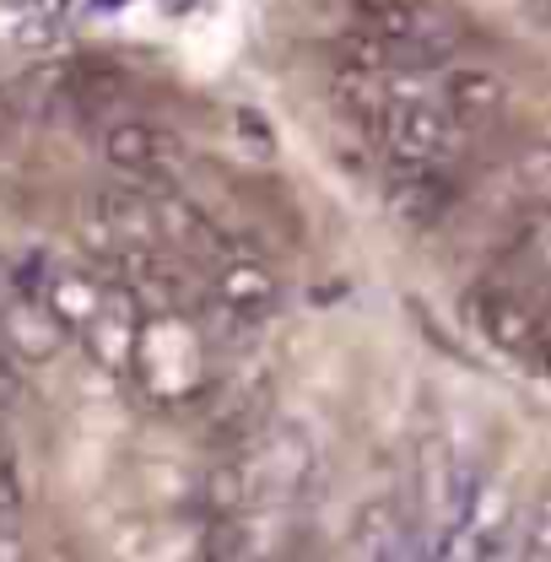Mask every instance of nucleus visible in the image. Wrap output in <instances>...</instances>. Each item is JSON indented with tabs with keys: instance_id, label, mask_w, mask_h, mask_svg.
Masks as SVG:
<instances>
[{
	"instance_id": "f257e3e1",
	"label": "nucleus",
	"mask_w": 551,
	"mask_h": 562,
	"mask_svg": "<svg viewBox=\"0 0 551 562\" xmlns=\"http://www.w3.org/2000/svg\"><path fill=\"white\" fill-rule=\"evenodd\" d=\"M27 281L49 303V314L66 325V336H76L109 373L125 379L140 314H146V303L131 292V281L92 255H44Z\"/></svg>"
},
{
	"instance_id": "f03ea898",
	"label": "nucleus",
	"mask_w": 551,
	"mask_h": 562,
	"mask_svg": "<svg viewBox=\"0 0 551 562\" xmlns=\"http://www.w3.org/2000/svg\"><path fill=\"white\" fill-rule=\"evenodd\" d=\"M125 379L157 412H190L211 395V341L184 308H146Z\"/></svg>"
},
{
	"instance_id": "7ed1b4c3",
	"label": "nucleus",
	"mask_w": 551,
	"mask_h": 562,
	"mask_svg": "<svg viewBox=\"0 0 551 562\" xmlns=\"http://www.w3.org/2000/svg\"><path fill=\"white\" fill-rule=\"evenodd\" d=\"M357 33L390 70H438L465 49V22L438 0H368Z\"/></svg>"
},
{
	"instance_id": "20e7f679",
	"label": "nucleus",
	"mask_w": 551,
	"mask_h": 562,
	"mask_svg": "<svg viewBox=\"0 0 551 562\" xmlns=\"http://www.w3.org/2000/svg\"><path fill=\"white\" fill-rule=\"evenodd\" d=\"M465 319L471 330L482 336L486 347H497L503 357L525 362V368H541L551 373V303L547 297H530L508 281L486 277L465 292Z\"/></svg>"
},
{
	"instance_id": "39448f33",
	"label": "nucleus",
	"mask_w": 551,
	"mask_h": 562,
	"mask_svg": "<svg viewBox=\"0 0 551 562\" xmlns=\"http://www.w3.org/2000/svg\"><path fill=\"white\" fill-rule=\"evenodd\" d=\"M81 249L103 266H120L146 249H168L162 244V216H157V190H136V184H114L98 190L92 206L81 216Z\"/></svg>"
},
{
	"instance_id": "423d86ee",
	"label": "nucleus",
	"mask_w": 551,
	"mask_h": 562,
	"mask_svg": "<svg viewBox=\"0 0 551 562\" xmlns=\"http://www.w3.org/2000/svg\"><path fill=\"white\" fill-rule=\"evenodd\" d=\"M98 151L136 190H179V179H184V146L173 131H162L151 120H125V114L109 120L98 131Z\"/></svg>"
},
{
	"instance_id": "0eeeda50",
	"label": "nucleus",
	"mask_w": 551,
	"mask_h": 562,
	"mask_svg": "<svg viewBox=\"0 0 551 562\" xmlns=\"http://www.w3.org/2000/svg\"><path fill=\"white\" fill-rule=\"evenodd\" d=\"M384 206L401 227L432 233L460 206V168H384Z\"/></svg>"
},
{
	"instance_id": "6e6552de",
	"label": "nucleus",
	"mask_w": 551,
	"mask_h": 562,
	"mask_svg": "<svg viewBox=\"0 0 551 562\" xmlns=\"http://www.w3.org/2000/svg\"><path fill=\"white\" fill-rule=\"evenodd\" d=\"M66 325L49 314V303L33 292V281L22 277L0 297V347L16 362H55L66 351Z\"/></svg>"
},
{
	"instance_id": "1a4fd4ad",
	"label": "nucleus",
	"mask_w": 551,
	"mask_h": 562,
	"mask_svg": "<svg viewBox=\"0 0 551 562\" xmlns=\"http://www.w3.org/2000/svg\"><path fill=\"white\" fill-rule=\"evenodd\" d=\"M438 98H443V109L471 131V136H482L492 120H503V109H508V81H503V70L492 66H471V60H449V66H438Z\"/></svg>"
},
{
	"instance_id": "9d476101",
	"label": "nucleus",
	"mask_w": 551,
	"mask_h": 562,
	"mask_svg": "<svg viewBox=\"0 0 551 562\" xmlns=\"http://www.w3.org/2000/svg\"><path fill=\"white\" fill-rule=\"evenodd\" d=\"M211 286V303L222 308V314H233L238 325H266L276 314V303H281V286L276 277L244 249V255H233L227 266H216L206 277Z\"/></svg>"
},
{
	"instance_id": "9b49d317",
	"label": "nucleus",
	"mask_w": 551,
	"mask_h": 562,
	"mask_svg": "<svg viewBox=\"0 0 551 562\" xmlns=\"http://www.w3.org/2000/svg\"><path fill=\"white\" fill-rule=\"evenodd\" d=\"M195 562H260V514H211Z\"/></svg>"
},
{
	"instance_id": "f8f14e48",
	"label": "nucleus",
	"mask_w": 551,
	"mask_h": 562,
	"mask_svg": "<svg viewBox=\"0 0 551 562\" xmlns=\"http://www.w3.org/2000/svg\"><path fill=\"white\" fill-rule=\"evenodd\" d=\"M514 562H551V487L530 503L525 530H519V541H514Z\"/></svg>"
},
{
	"instance_id": "ddd939ff",
	"label": "nucleus",
	"mask_w": 551,
	"mask_h": 562,
	"mask_svg": "<svg viewBox=\"0 0 551 562\" xmlns=\"http://www.w3.org/2000/svg\"><path fill=\"white\" fill-rule=\"evenodd\" d=\"M519 179H525V190L551 195V140H547V146H536V151H525V162H519Z\"/></svg>"
},
{
	"instance_id": "4468645a",
	"label": "nucleus",
	"mask_w": 551,
	"mask_h": 562,
	"mask_svg": "<svg viewBox=\"0 0 551 562\" xmlns=\"http://www.w3.org/2000/svg\"><path fill=\"white\" fill-rule=\"evenodd\" d=\"M22 401V368H16V357L0 347V412L5 406H16Z\"/></svg>"
},
{
	"instance_id": "2eb2a0df",
	"label": "nucleus",
	"mask_w": 551,
	"mask_h": 562,
	"mask_svg": "<svg viewBox=\"0 0 551 562\" xmlns=\"http://www.w3.org/2000/svg\"><path fill=\"white\" fill-rule=\"evenodd\" d=\"M16 281H22V277H16V271H11V266H5V260H0V297H5V292H11V286H16Z\"/></svg>"
}]
</instances>
